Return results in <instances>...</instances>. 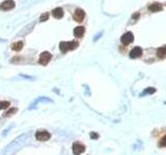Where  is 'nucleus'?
Instances as JSON below:
<instances>
[{
  "label": "nucleus",
  "mask_w": 166,
  "mask_h": 155,
  "mask_svg": "<svg viewBox=\"0 0 166 155\" xmlns=\"http://www.w3.org/2000/svg\"><path fill=\"white\" fill-rule=\"evenodd\" d=\"M79 43L77 40L73 41H62L59 43V49L62 53H67V51H71V50H75L76 48H78Z\"/></svg>",
  "instance_id": "obj_1"
},
{
  "label": "nucleus",
  "mask_w": 166,
  "mask_h": 155,
  "mask_svg": "<svg viewBox=\"0 0 166 155\" xmlns=\"http://www.w3.org/2000/svg\"><path fill=\"white\" fill-rule=\"evenodd\" d=\"M15 5H16V3H15L14 0H5L0 4V10H3V12H7V10H13Z\"/></svg>",
  "instance_id": "obj_2"
},
{
  "label": "nucleus",
  "mask_w": 166,
  "mask_h": 155,
  "mask_svg": "<svg viewBox=\"0 0 166 155\" xmlns=\"http://www.w3.org/2000/svg\"><path fill=\"white\" fill-rule=\"evenodd\" d=\"M50 137H51V134H50L48 131H46V130H39V131H36V139L38 140V141H41V142L48 141Z\"/></svg>",
  "instance_id": "obj_3"
},
{
  "label": "nucleus",
  "mask_w": 166,
  "mask_h": 155,
  "mask_svg": "<svg viewBox=\"0 0 166 155\" xmlns=\"http://www.w3.org/2000/svg\"><path fill=\"white\" fill-rule=\"evenodd\" d=\"M51 58H52V55L49 53V52H43V53H41V55H40L39 62H40V64H42V65H47L48 63H49V61L51 60Z\"/></svg>",
  "instance_id": "obj_4"
},
{
  "label": "nucleus",
  "mask_w": 166,
  "mask_h": 155,
  "mask_svg": "<svg viewBox=\"0 0 166 155\" xmlns=\"http://www.w3.org/2000/svg\"><path fill=\"white\" fill-rule=\"evenodd\" d=\"M84 18H85V12L81 10V8H77L73 15V19L76 22H78V23H81L83 20H84Z\"/></svg>",
  "instance_id": "obj_5"
},
{
  "label": "nucleus",
  "mask_w": 166,
  "mask_h": 155,
  "mask_svg": "<svg viewBox=\"0 0 166 155\" xmlns=\"http://www.w3.org/2000/svg\"><path fill=\"white\" fill-rule=\"evenodd\" d=\"M85 151V146L83 144L79 143V142H76L73 144V153L74 155H80L81 153Z\"/></svg>",
  "instance_id": "obj_6"
},
{
  "label": "nucleus",
  "mask_w": 166,
  "mask_h": 155,
  "mask_svg": "<svg viewBox=\"0 0 166 155\" xmlns=\"http://www.w3.org/2000/svg\"><path fill=\"white\" fill-rule=\"evenodd\" d=\"M121 40H122V43H123L124 46L130 45V43H132L133 40H134V35H133L132 32H126V33H124V35L122 36Z\"/></svg>",
  "instance_id": "obj_7"
},
{
  "label": "nucleus",
  "mask_w": 166,
  "mask_h": 155,
  "mask_svg": "<svg viewBox=\"0 0 166 155\" xmlns=\"http://www.w3.org/2000/svg\"><path fill=\"white\" fill-rule=\"evenodd\" d=\"M142 55V49L139 47H135L132 51L130 52V57L131 58H138Z\"/></svg>",
  "instance_id": "obj_8"
},
{
  "label": "nucleus",
  "mask_w": 166,
  "mask_h": 155,
  "mask_svg": "<svg viewBox=\"0 0 166 155\" xmlns=\"http://www.w3.org/2000/svg\"><path fill=\"white\" fill-rule=\"evenodd\" d=\"M84 33H85V28L82 27V26H77L74 29V35L76 37H81V36L84 35Z\"/></svg>",
  "instance_id": "obj_9"
},
{
  "label": "nucleus",
  "mask_w": 166,
  "mask_h": 155,
  "mask_svg": "<svg viewBox=\"0 0 166 155\" xmlns=\"http://www.w3.org/2000/svg\"><path fill=\"white\" fill-rule=\"evenodd\" d=\"M148 10L154 12H160V10H162V4L158 3V2H155V3H152L150 5H148Z\"/></svg>",
  "instance_id": "obj_10"
},
{
  "label": "nucleus",
  "mask_w": 166,
  "mask_h": 155,
  "mask_svg": "<svg viewBox=\"0 0 166 155\" xmlns=\"http://www.w3.org/2000/svg\"><path fill=\"white\" fill-rule=\"evenodd\" d=\"M52 15H53V17L55 19H62L63 17V10L62 7H56L53 10V12H52Z\"/></svg>",
  "instance_id": "obj_11"
},
{
  "label": "nucleus",
  "mask_w": 166,
  "mask_h": 155,
  "mask_svg": "<svg viewBox=\"0 0 166 155\" xmlns=\"http://www.w3.org/2000/svg\"><path fill=\"white\" fill-rule=\"evenodd\" d=\"M23 46H24L23 41L19 40V41H17V43H13V45H12V50H14V51H16V52L21 51L22 48H23Z\"/></svg>",
  "instance_id": "obj_12"
},
{
  "label": "nucleus",
  "mask_w": 166,
  "mask_h": 155,
  "mask_svg": "<svg viewBox=\"0 0 166 155\" xmlns=\"http://www.w3.org/2000/svg\"><path fill=\"white\" fill-rule=\"evenodd\" d=\"M157 56L160 58H163L164 56H166V46L159 48V49L157 50Z\"/></svg>",
  "instance_id": "obj_13"
},
{
  "label": "nucleus",
  "mask_w": 166,
  "mask_h": 155,
  "mask_svg": "<svg viewBox=\"0 0 166 155\" xmlns=\"http://www.w3.org/2000/svg\"><path fill=\"white\" fill-rule=\"evenodd\" d=\"M10 107V102L8 101H0V110H4V109Z\"/></svg>",
  "instance_id": "obj_14"
},
{
  "label": "nucleus",
  "mask_w": 166,
  "mask_h": 155,
  "mask_svg": "<svg viewBox=\"0 0 166 155\" xmlns=\"http://www.w3.org/2000/svg\"><path fill=\"white\" fill-rule=\"evenodd\" d=\"M17 112V109L16 108H13V109H10L8 112H6V114H4V117H10V116H12L13 114H15V113Z\"/></svg>",
  "instance_id": "obj_15"
},
{
  "label": "nucleus",
  "mask_w": 166,
  "mask_h": 155,
  "mask_svg": "<svg viewBox=\"0 0 166 155\" xmlns=\"http://www.w3.org/2000/svg\"><path fill=\"white\" fill-rule=\"evenodd\" d=\"M155 92H156V89L150 87V88L145 89V91L143 92V94H153V93H155Z\"/></svg>",
  "instance_id": "obj_16"
},
{
  "label": "nucleus",
  "mask_w": 166,
  "mask_h": 155,
  "mask_svg": "<svg viewBox=\"0 0 166 155\" xmlns=\"http://www.w3.org/2000/svg\"><path fill=\"white\" fill-rule=\"evenodd\" d=\"M48 18H49V14H48V12H45V14H43L41 16L40 21L41 22H44V21H46V20H48Z\"/></svg>",
  "instance_id": "obj_17"
},
{
  "label": "nucleus",
  "mask_w": 166,
  "mask_h": 155,
  "mask_svg": "<svg viewBox=\"0 0 166 155\" xmlns=\"http://www.w3.org/2000/svg\"><path fill=\"white\" fill-rule=\"evenodd\" d=\"M90 137L93 140H97L98 137H99V134H96V132H91V134H90Z\"/></svg>",
  "instance_id": "obj_18"
},
{
  "label": "nucleus",
  "mask_w": 166,
  "mask_h": 155,
  "mask_svg": "<svg viewBox=\"0 0 166 155\" xmlns=\"http://www.w3.org/2000/svg\"><path fill=\"white\" fill-rule=\"evenodd\" d=\"M161 146H166V136L163 137L162 141H161Z\"/></svg>",
  "instance_id": "obj_19"
}]
</instances>
